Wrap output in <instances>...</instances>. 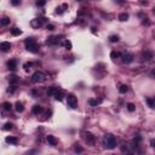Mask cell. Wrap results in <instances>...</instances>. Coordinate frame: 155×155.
Instances as JSON below:
<instances>
[{
	"label": "cell",
	"instance_id": "cell-1",
	"mask_svg": "<svg viewBox=\"0 0 155 155\" xmlns=\"http://www.w3.org/2000/svg\"><path fill=\"white\" fill-rule=\"evenodd\" d=\"M103 144L107 149H114L116 147V142H115V138L113 135L110 133H107L103 136Z\"/></svg>",
	"mask_w": 155,
	"mask_h": 155
},
{
	"label": "cell",
	"instance_id": "cell-2",
	"mask_svg": "<svg viewBox=\"0 0 155 155\" xmlns=\"http://www.w3.org/2000/svg\"><path fill=\"white\" fill-rule=\"evenodd\" d=\"M24 44H25V49H27L29 52L37 53V52L39 51V46H38L37 41H35L33 38H28V39L24 41Z\"/></svg>",
	"mask_w": 155,
	"mask_h": 155
},
{
	"label": "cell",
	"instance_id": "cell-3",
	"mask_svg": "<svg viewBox=\"0 0 155 155\" xmlns=\"http://www.w3.org/2000/svg\"><path fill=\"white\" fill-rule=\"evenodd\" d=\"M44 80H45V74L43 72H35L32 76L33 82H43Z\"/></svg>",
	"mask_w": 155,
	"mask_h": 155
},
{
	"label": "cell",
	"instance_id": "cell-4",
	"mask_svg": "<svg viewBox=\"0 0 155 155\" xmlns=\"http://www.w3.org/2000/svg\"><path fill=\"white\" fill-rule=\"evenodd\" d=\"M67 103H68V107L72 108V109H75L78 107V101H76V97L74 95H68Z\"/></svg>",
	"mask_w": 155,
	"mask_h": 155
},
{
	"label": "cell",
	"instance_id": "cell-5",
	"mask_svg": "<svg viewBox=\"0 0 155 155\" xmlns=\"http://www.w3.org/2000/svg\"><path fill=\"white\" fill-rule=\"evenodd\" d=\"M121 58H122V62L126 63V64L131 63V62L133 61V56L131 53H124V55H121Z\"/></svg>",
	"mask_w": 155,
	"mask_h": 155
},
{
	"label": "cell",
	"instance_id": "cell-6",
	"mask_svg": "<svg viewBox=\"0 0 155 155\" xmlns=\"http://www.w3.org/2000/svg\"><path fill=\"white\" fill-rule=\"evenodd\" d=\"M84 135H85V141L87 142V144H91V145L95 144V137H93V135L90 133V132H85Z\"/></svg>",
	"mask_w": 155,
	"mask_h": 155
},
{
	"label": "cell",
	"instance_id": "cell-7",
	"mask_svg": "<svg viewBox=\"0 0 155 155\" xmlns=\"http://www.w3.org/2000/svg\"><path fill=\"white\" fill-rule=\"evenodd\" d=\"M43 23H44L43 18H34V19H32V22H30V24H32L33 28H39V27L43 25Z\"/></svg>",
	"mask_w": 155,
	"mask_h": 155
},
{
	"label": "cell",
	"instance_id": "cell-8",
	"mask_svg": "<svg viewBox=\"0 0 155 155\" xmlns=\"http://www.w3.org/2000/svg\"><path fill=\"white\" fill-rule=\"evenodd\" d=\"M10 49H11V44L7 43V41H4V43L0 44V50H1L3 52H7Z\"/></svg>",
	"mask_w": 155,
	"mask_h": 155
},
{
	"label": "cell",
	"instance_id": "cell-9",
	"mask_svg": "<svg viewBox=\"0 0 155 155\" xmlns=\"http://www.w3.org/2000/svg\"><path fill=\"white\" fill-rule=\"evenodd\" d=\"M68 7V5L67 4H63V5H62V6H58L57 9H56V12L58 13V15H62V13H63L64 11H66V9Z\"/></svg>",
	"mask_w": 155,
	"mask_h": 155
},
{
	"label": "cell",
	"instance_id": "cell-10",
	"mask_svg": "<svg viewBox=\"0 0 155 155\" xmlns=\"http://www.w3.org/2000/svg\"><path fill=\"white\" fill-rule=\"evenodd\" d=\"M7 67H9V69H10V70H15V69H16V67H17L16 61H15V59L9 61V62H7Z\"/></svg>",
	"mask_w": 155,
	"mask_h": 155
},
{
	"label": "cell",
	"instance_id": "cell-11",
	"mask_svg": "<svg viewBox=\"0 0 155 155\" xmlns=\"http://www.w3.org/2000/svg\"><path fill=\"white\" fill-rule=\"evenodd\" d=\"M58 40H59V39H58V37H51V38H49V39H47V41H46V43H47V45H53V44H57V43H58Z\"/></svg>",
	"mask_w": 155,
	"mask_h": 155
},
{
	"label": "cell",
	"instance_id": "cell-12",
	"mask_svg": "<svg viewBox=\"0 0 155 155\" xmlns=\"http://www.w3.org/2000/svg\"><path fill=\"white\" fill-rule=\"evenodd\" d=\"M6 143H9V144H13V145H16L17 144V142H18V139L16 138V137H6Z\"/></svg>",
	"mask_w": 155,
	"mask_h": 155
},
{
	"label": "cell",
	"instance_id": "cell-13",
	"mask_svg": "<svg viewBox=\"0 0 155 155\" xmlns=\"http://www.w3.org/2000/svg\"><path fill=\"white\" fill-rule=\"evenodd\" d=\"M58 91H61L58 87H51V88L47 91V95H49V96H55Z\"/></svg>",
	"mask_w": 155,
	"mask_h": 155
},
{
	"label": "cell",
	"instance_id": "cell-14",
	"mask_svg": "<svg viewBox=\"0 0 155 155\" xmlns=\"http://www.w3.org/2000/svg\"><path fill=\"white\" fill-rule=\"evenodd\" d=\"M47 142H49L51 145H53V147L57 144V141H56V138H55L53 136H51V135H49V136H47Z\"/></svg>",
	"mask_w": 155,
	"mask_h": 155
},
{
	"label": "cell",
	"instance_id": "cell-15",
	"mask_svg": "<svg viewBox=\"0 0 155 155\" xmlns=\"http://www.w3.org/2000/svg\"><path fill=\"white\" fill-rule=\"evenodd\" d=\"M127 19H129V15H127L126 12H124V13H120V15H119V21L125 22V21H127Z\"/></svg>",
	"mask_w": 155,
	"mask_h": 155
},
{
	"label": "cell",
	"instance_id": "cell-16",
	"mask_svg": "<svg viewBox=\"0 0 155 155\" xmlns=\"http://www.w3.org/2000/svg\"><path fill=\"white\" fill-rule=\"evenodd\" d=\"M11 34H12L13 37L21 35V34H22V30H21V29H18V28H13V29H11Z\"/></svg>",
	"mask_w": 155,
	"mask_h": 155
},
{
	"label": "cell",
	"instance_id": "cell-17",
	"mask_svg": "<svg viewBox=\"0 0 155 155\" xmlns=\"http://www.w3.org/2000/svg\"><path fill=\"white\" fill-rule=\"evenodd\" d=\"M63 97H64V93H63L62 91H58L57 93L55 95V98H56L57 101H62V99H63Z\"/></svg>",
	"mask_w": 155,
	"mask_h": 155
},
{
	"label": "cell",
	"instance_id": "cell-18",
	"mask_svg": "<svg viewBox=\"0 0 155 155\" xmlns=\"http://www.w3.org/2000/svg\"><path fill=\"white\" fill-rule=\"evenodd\" d=\"M143 57H144V59L150 61V59L153 58V53H151V52H149V51H147V52H144V53H143Z\"/></svg>",
	"mask_w": 155,
	"mask_h": 155
},
{
	"label": "cell",
	"instance_id": "cell-19",
	"mask_svg": "<svg viewBox=\"0 0 155 155\" xmlns=\"http://www.w3.org/2000/svg\"><path fill=\"white\" fill-rule=\"evenodd\" d=\"M3 107H4V110H6V112H10L11 110V103L10 102H5L4 104H3Z\"/></svg>",
	"mask_w": 155,
	"mask_h": 155
},
{
	"label": "cell",
	"instance_id": "cell-20",
	"mask_svg": "<svg viewBox=\"0 0 155 155\" xmlns=\"http://www.w3.org/2000/svg\"><path fill=\"white\" fill-rule=\"evenodd\" d=\"M23 109H24V108H23V104L19 103V102H17V103H16V110H17L18 113H22Z\"/></svg>",
	"mask_w": 155,
	"mask_h": 155
},
{
	"label": "cell",
	"instance_id": "cell-21",
	"mask_svg": "<svg viewBox=\"0 0 155 155\" xmlns=\"http://www.w3.org/2000/svg\"><path fill=\"white\" fill-rule=\"evenodd\" d=\"M10 23V18H7V17H4L3 19H1V22H0V24H1L3 27H5V25H7Z\"/></svg>",
	"mask_w": 155,
	"mask_h": 155
},
{
	"label": "cell",
	"instance_id": "cell-22",
	"mask_svg": "<svg viewBox=\"0 0 155 155\" xmlns=\"http://www.w3.org/2000/svg\"><path fill=\"white\" fill-rule=\"evenodd\" d=\"M147 103L150 108H155V101L151 99V98H147Z\"/></svg>",
	"mask_w": 155,
	"mask_h": 155
},
{
	"label": "cell",
	"instance_id": "cell-23",
	"mask_svg": "<svg viewBox=\"0 0 155 155\" xmlns=\"http://www.w3.org/2000/svg\"><path fill=\"white\" fill-rule=\"evenodd\" d=\"M41 110H43V109H41L40 105H34V107H33V113H34V114H39V113H41Z\"/></svg>",
	"mask_w": 155,
	"mask_h": 155
},
{
	"label": "cell",
	"instance_id": "cell-24",
	"mask_svg": "<svg viewBox=\"0 0 155 155\" xmlns=\"http://www.w3.org/2000/svg\"><path fill=\"white\" fill-rule=\"evenodd\" d=\"M127 90H129V87H127L126 85H121V86H120V88H119V91L121 92V93H126Z\"/></svg>",
	"mask_w": 155,
	"mask_h": 155
},
{
	"label": "cell",
	"instance_id": "cell-25",
	"mask_svg": "<svg viewBox=\"0 0 155 155\" xmlns=\"http://www.w3.org/2000/svg\"><path fill=\"white\" fill-rule=\"evenodd\" d=\"M12 124H10V122H6L5 125H4V130L5 131H10V130H12Z\"/></svg>",
	"mask_w": 155,
	"mask_h": 155
},
{
	"label": "cell",
	"instance_id": "cell-26",
	"mask_svg": "<svg viewBox=\"0 0 155 155\" xmlns=\"http://www.w3.org/2000/svg\"><path fill=\"white\" fill-rule=\"evenodd\" d=\"M63 45H64V47H66L67 50H70V49H72V43H70L69 40H66V41L63 43Z\"/></svg>",
	"mask_w": 155,
	"mask_h": 155
},
{
	"label": "cell",
	"instance_id": "cell-27",
	"mask_svg": "<svg viewBox=\"0 0 155 155\" xmlns=\"http://www.w3.org/2000/svg\"><path fill=\"white\" fill-rule=\"evenodd\" d=\"M110 57H112V59H116L118 57H120V53H119V52H115V51H113V52L110 53Z\"/></svg>",
	"mask_w": 155,
	"mask_h": 155
},
{
	"label": "cell",
	"instance_id": "cell-28",
	"mask_svg": "<svg viewBox=\"0 0 155 155\" xmlns=\"http://www.w3.org/2000/svg\"><path fill=\"white\" fill-rule=\"evenodd\" d=\"M17 76H15V75H12V76H10V84L11 85H15L16 82H17Z\"/></svg>",
	"mask_w": 155,
	"mask_h": 155
},
{
	"label": "cell",
	"instance_id": "cell-29",
	"mask_svg": "<svg viewBox=\"0 0 155 155\" xmlns=\"http://www.w3.org/2000/svg\"><path fill=\"white\" fill-rule=\"evenodd\" d=\"M109 40H110L112 43H116V41H119V37H118V35H112V37L109 38Z\"/></svg>",
	"mask_w": 155,
	"mask_h": 155
},
{
	"label": "cell",
	"instance_id": "cell-30",
	"mask_svg": "<svg viewBox=\"0 0 155 155\" xmlns=\"http://www.w3.org/2000/svg\"><path fill=\"white\" fill-rule=\"evenodd\" d=\"M127 109H129V112H135L136 107H135V104H132V103H129V104H127Z\"/></svg>",
	"mask_w": 155,
	"mask_h": 155
},
{
	"label": "cell",
	"instance_id": "cell-31",
	"mask_svg": "<svg viewBox=\"0 0 155 155\" xmlns=\"http://www.w3.org/2000/svg\"><path fill=\"white\" fill-rule=\"evenodd\" d=\"M45 4H46L45 0H38V1H37V5H38V6H40V7H41V6H44Z\"/></svg>",
	"mask_w": 155,
	"mask_h": 155
},
{
	"label": "cell",
	"instance_id": "cell-32",
	"mask_svg": "<svg viewBox=\"0 0 155 155\" xmlns=\"http://www.w3.org/2000/svg\"><path fill=\"white\" fill-rule=\"evenodd\" d=\"M11 4H12L13 6H17V5L21 4V0H11Z\"/></svg>",
	"mask_w": 155,
	"mask_h": 155
},
{
	"label": "cell",
	"instance_id": "cell-33",
	"mask_svg": "<svg viewBox=\"0 0 155 155\" xmlns=\"http://www.w3.org/2000/svg\"><path fill=\"white\" fill-rule=\"evenodd\" d=\"M88 103H90V104H91L92 107H96V105H97V104H98L99 102H98V101H93V99H91V101H90Z\"/></svg>",
	"mask_w": 155,
	"mask_h": 155
},
{
	"label": "cell",
	"instance_id": "cell-34",
	"mask_svg": "<svg viewBox=\"0 0 155 155\" xmlns=\"http://www.w3.org/2000/svg\"><path fill=\"white\" fill-rule=\"evenodd\" d=\"M75 151H76V153H81V151H82V148H80V147H75Z\"/></svg>",
	"mask_w": 155,
	"mask_h": 155
},
{
	"label": "cell",
	"instance_id": "cell-35",
	"mask_svg": "<svg viewBox=\"0 0 155 155\" xmlns=\"http://www.w3.org/2000/svg\"><path fill=\"white\" fill-rule=\"evenodd\" d=\"M53 28H55V27H53L52 24H47V29H49V30H53Z\"/></svg>",
	"mask_w": 155,
	"mask_h": 155
},
{
	"label": "cell",
	"instance_id": "cell-36",
	"mask_svg": "<svg viewBox=\"0 0 155 155\" xmlns=\"http://www.w3.org/2000/svg\"><path fill=\"white\" fill-rule=\"evenodd\" d=\"M32 66V63H25L24 64V68H25V70H28V67H30Z\"/></svg>",
	"mask_w": 155,
	"mask_h": 155
},
{
	"label": "cell",
	"instance_id": "cell-37",
	"mask_svg": "<svg viewBox=\"0 0 155 155\" xmlns=\"http://www.w3.org/2000/svg\"><path fill=\"white\" fill-rule=\"evenodd\" d=\"M150 144H151V147H153V148H155V139H151Z\"/></svg>",
	"mask_w": 155,
	"mask_h": 155
},
{
	"label": "cell",
	"instance_id": "cell-38",
	"mask_svg": "<svg viewBox=\"0 0 155 155\" xmlns=\"http://www.w3.org/2000/svg\"><path fill=\"white\" fill-rule=\"evenodd\" d=\"M151 76H153V78H155V69L151 72Z\"/></svg>",
	"mask_w": 155,
	"mask_h": 155
},
{
	"label": "cell",
	"instance_id": "cell-39",
	"mask_svg": "<svg viewBox=\"0 0 155 155\" xmlns=\"http://www.w3.org/2000/svg\"><path fill=\"white\" fill-rule=\"evenodd\" d=\"M78 1H82V0H78Z\"/></svg>",
	"mask_w": 155,
	"mask_h": 155
},
{
	"label": "cell",
	"instance_id": "cell-40",
	"mask_svg": "<svg viewBox=\"0 0 155 155\" xmlns=\"http://www.w3.org/2000/svg\"><path fill=\"white\" fill-rule=\"evenodd\" d=\"M154 13H155V9H154Z\"/></svg>",
	"mask_w": 155,
	"mask_h": 155
}]
</instances>
